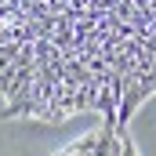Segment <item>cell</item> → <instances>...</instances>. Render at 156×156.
Returning <instances> with one entry per match:
<instances>
[{"instance_id":"1","label":"cell","mask_w":156,"mask_h":156,"mask_svg":"<svg viewBox=\"0 0 156 156\" xmlns=\"http://www.w3.org/2000/svg\"><path fill=\"white\" fill-rule=\"evenodd\" d=\"M156 98V0H0V102L15 120L98 116L127 127Z\"/></svg>"},{"instance_id":"2","label":"cell","mask_w":156,"mask_h":156,"mask_svg":"<svg viewBox=\"0 0 156 156\" xmlns=\"http://www.w3.org/2000/svg\"><path fill=\"white\" fill-rule=\"evenodd\" d=\"M55 156H138L134 142L127 138V127H94L87 134H80L73 145H66Z\"/></svg>"}]
</instances>
